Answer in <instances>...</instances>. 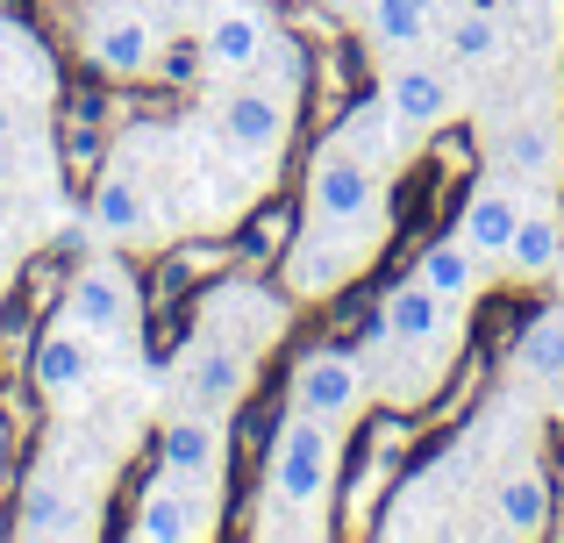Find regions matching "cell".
<instances>
[{"instance_id":"obj_1","label":"cell","mask_w":564,"mask_h":543,"mask_svg":"<svg viewBox=\"0 0 564 543\" xmlns=\"http://www.w3.org/2000/svg\"><path fill=\"white\" fill-rule=\"evenodd\" d=\"M336 473H344V430L286 408L272 430V450H264V508H286L307 536L322 530V508L336 493Z\"/></svg>"},{"instance_id":"obj_2","label":"cell","mask_w":564,"mask_h":543,"mask_svg":"<svg viewBox=\"0 0 564 543\" xmlns=\"http://www.w3.org/2000/svg\"><path fill=\"white\" fill-rule=\"evenodd\" d=\"M393 229L379 222H301L286 243V293L293 301H329L379 258Z\"/></svg>"},{"instance_id":"obj_3","label":"cell","mask_w":564,"mask_h":543,"mask_svg":"<svg viewBox=\"0 0 564 543\" xmlns=\"http://www.w3.org/2000/svg\"><path fill=\"white\" fill-rule=\"evenodd\" d=\"M301 222H379L393 229V208H386V180L365 165L350 143L322 137L315 158H307V186H301Z\"/></svg>"},{"instance_id":"obj_4","label":"cell","mask_w":564,"mask_h":543,"mask_svg":"<svg viewBox=\"0 0 564 543\" xmlns=\"http://www.w3.org/2000/svg\"><path fill=\"white\" fill-rule=\"evenodd\" d=\"M286 408H301V415H315V422H329V430L350 436L365 422V408H372V372H365L358 350L315 344V350H301L293 372H286Z\"/></svg>"},{"instance_id":"obj_5","label":"cell","mask_w":564,"mask_h":543,"mask_svg":"<svg viewBox=\"0 0 564 543\" xmlns=\"http://www.w3.org/2000/svg\"><path fill=\"white\" fill-rule=\"evenodd\" d=\"M293 115H301V100L279 94V86H264L258 72H250V79H229V94L215 100L221 143H229L236 158H250V165H279V158H286Z\"/></svg>"},{"instance_id":"obj_6","label":"cell","mask_w":564,"mask_h":543,"mask_svg":"<svg viewBox=\"0 0 564 543\" xmlns=\"http://www.w3.org/2000/svg\"><path fill=\"white\" fill-rule=\"evenodd\" d=\"M158 22L143 8H129V0H100L94 14H86V29H79V51H86V65L100 72V79H151V65H158Z\"/></svg>"},{"instance_id":"obj_7","label":"cell","mask_w":564,"mask_h":543,"mask_svg":"<svg viewBox=\"0 0 564 543\" xmlns=\"http://www.w3.org/2000/svg\"><path fill=\"white\" fill-rule=\"evenodd\" d=\"M250 372H258V358L236 344H221V336H193L180 350V365H172V393H180V408H207V415H236L250 393Z\"/></svg>"},{"instance_id":"obj_8","label":"cell","mask_w":564,"mask_h":543,"mask_svg":"<svg viewBox=\"0 0 564 543\" xmlns=\"http://www.w3.org/2000/svg\"><path fill=\"white\" fill-rule=\"evenodd\" d=\"M215 522H221V493L193 487V479H180V473L158 465V479L143 487V501H137L129 536H137V543H200V536H215Z\"/></svg>"},{"instance_id":"obj_9","label":"cell","mask_w":564,"mask_h":543,"mask_svg":"<svg viewBox=\"0 0 564 543\" xmlns=\"http://www.w3.org/2000/svg\"><path fill=\"white\" fill-rule=\"evenodd\" d=\"M57 322H72L86 336H129L143 322V293L115 258H94V265L72 272V293H65V315Z\"/></svg>"},{"instance_id":"obj_10","label":"cell","mask_w":564,"mask_h":543,"mask_svg":"<svg viewBox=\"0 0 564 543\" xmlns=\"http://www.w3.org/2000/svg\"><path fill=\"white\" fill-rule=\"evenodd\" d=\"M158 465L193 479V487H215L229 479V415H207V408H180V415L158 430Z\"/></svg>"},{"instance_id":"obj_11","label":"cell","mask_w":564,"mask_h":543,"mask_svg":"<svg viewBox=\"0 0 564 543\" xmlns=\"http://www.w3.org/2000/svg\"><path fill=\"white\" fill-rule=\"evenodd\" d=\"M14 536L29 543H72V536H94V493L72 487L57 465H36L22 487V515H14Z\"/></svg>"},{"instance_id":"obj_12","label":"cell","mask_w":564,"mask_h":543,"mask_svg":"<svg viewBox=\"0 0 564 543\" xmlns=\"http://www.w3.org/2000/svg\"><path fill=\"white\" fill-rule=\"evenodd\" d=\"M379 100L414 129V137H429V129L451 122L457 86H451V72H443V65H429L422 51H408V57H386V65H379Z\"/></svg>"},{"instance_id":"obj_13","label":"cell","mask_w":564,"mask_h":543,"mask_svg":"<svg viewBox=\"0 0 564 543\" xmlns=\"http://www.w3.org/2000/svg\"><path fill=\"white\" fill-rule=\"evenodd\" d=\"M529 200H522V180L514 172H486L479 186L465 194V208H457V237L471 243V251L486 258V265H508L514 251V229H522Z\"/></svg>"},{"instance_id":"obj_14","label":"cell","mask_w":564,"mask_h":543,"mask_svg":"<svg viewBox=\"0 0 564 543\" xmlns=\"http://www.w3.org/2000/svg\"><path fill=\"white\" fill-rule=\"evenodd\" d=\"M272 43V14L258 0H221L215 14L200 22V57H207V79H250Z\"/></svg>"},{"instance_id":"obj_15","label":"cell","mask_w":564,"mask_h":543,"mask_svg":"<svg viewBox=\"0 0 564 543\" xmlns=\"http://www.w3.org/2000/svg\"><path fill=\"white\" fill-rule=\"evenodd\" d=\"M486 530L479 536H508V543H536L543 530H551V515H557V493H551V479H543V465H508V473L494 479V493H486Z\"/></svg>"},{"instance_id":"obj_16","label":"cell","mask_w":564,"mask_h":543,"mask_svg":"<svg viewBox=\"0 0 564 543\" xmlns=\"http://www.w3.org/2000/svg\"><path fill=\"white\" fill-rule=\"evenodd\" d=\"M279 329H286V307H279L272 293H258L250 279L215 286V301H207V315H200V336H221V344L250 350V358H258L264 344H279Z\"/></svg>"},{"instance_id":"obj_17","label":"cell","mask_w":564,"mask_h":543,"mask_svg":"<svg viewBox=\"0 0 564 543\" xmlns=\"http://www.w3.org/2000/svg\"><path fill=\"white\" fill-rule=\"evenodd\" d=\"M29 379H36L43 401H79L94 387V336L57 322L51 336H36V358H29Z\"/></svg>"},{"instance_id":"obj_18","label":"cell","mask_w":564,"mask_h":543,"mask_svg":"<svg viewBox=\"0 0 564 543\" xmlns=\"http://www.w3.org/2000/svg\"><path fill=\"white\" fill-rule=\"evenodd\" d=\"M336 143H350V151H358L365 165L379 172V180H393L400 158L414 151V129H408V122H400V115L372 94V100H358V108H350L344 122H336Z\"/></svg>"},{"instance_id":"obj_19","label":"cell","mask_w":564,"mask_h":543,"mask_svg":"<svg viewBox=\"0 0 564 543\" xmlns=\"http://www.w3.org/2000/svg\"><path fill=\"white\" fill-rule=\"evenodd\" d=\"M414 279H422L436 301L471 307V301H479V286H486V258L451 229V237H429V243H422V258H414Z\"/></svg>"},{"instance_id":"obj_20","label":"cell","mask_w":564,"mask_h":543,"mask_svg":"<svg viewBox=\"0 0 564 543\" xmlns=\"http://www.w3.org/2000/svg\"><path fill=\"white\" fill-rule=\"evenodd\" d=\"M358 36H365V51L386 65V57L422 51V43L436 36V14H422L414 0H358Z\"/></svg>"},{"instance_id":"obj_21","label":"cell","mask_w":564,"mask_h":543,"mask_svg":"<svg viewBox=\"0 0 564 543\" xmlns=\"http://www.w3.org/2000/svg\"><path fill=\"white\" fill-rule=\"evenodd\" d=\"M86 222H94L100 237H115V243L151 237V194H143V180H137V172H129V165H108V172H100Z\"/></svg>"},{"instance_id":"obj_22","label":"cell","mask_w":564,"mask_h":543,"mask_svg":"<svg viewBox=\"0 0 564 543\" xmlns=\"http://www.w3.org/2000/svg\"><path fill=\"white\" fill-rule=\"evenodd\" d=\"M436 36L443 51L457 57V65H494L500 51H508V29H500L494 8H471V0H457V8L436 14Z\"/></svg>"},{"instance_id":"obj_23","label":"cell","mask_w":564,"mask_h":543,"mask_svg":"<svg viewBox=\"0 0 564 543\" xmlns=\"http://www.w3.org/2000/svg\"><path fill=\"white\" fill-rule=\"evenodd\" d=\"M500 165H508L514 180H557L564 172V129L551 122V115L514 122L508 137H500Z\"/></svg>"},{"instance_id":"obj_24","label":"cell","mask_w":564,"mask_h":543,"mask_svg":"<svg viewBox=\"0 0 564 543\" xmlns=\"http://www.w3.org/2000/svg\"><path fill=\"white\" fill-rule=\"evenodd\" d=\"M514 372L543 393L564 387V307H543V315L514 336Z\"/></svg>"},{"instance_id":"obj_25","label":"cell","mask_w":564,"mask_h":543,"mask_svg":"<svg viewBox=\"0 0 564 543\" xmlns=\"http://www.w3.org/2000/svg\"><path fill=\"white\" fill-rule=\"evenodd\" d=\"M557 258H564V215L529 200L522 229H514V251H508V272H514V279H551Z\"/></svg>"},{"instance_id":"obj_26","label":"cell","mask_w":564,"mask_h":543,"mask_svg":"<svg viewBox=\"0 0 564 543\" xmlns=\"http://www.w3.org/2000/svg\"><path fill=\"white\" fill-rule=\"evenodd\" d=\"M258 79L301 100V94H307V51H301V36H286V29H272V43H264V57H258Z\"/></svg>"},{"instance_id":"obj_27","label":"cell","mask_w":564,"mask_h":543,"mask_svg":"<svg viewBox=\"0 0 564 543\" xmlns=\"http://www.w3.org/2000/svg\"><path fill=\"white\" fill-rule=\"evenodd\" d=\"M151 79H165V86H193V79H207L200 36H193V43H158V65H151Z\"/></svg>"},{"instance_id":"obj_28","label":"cell","mask_w":564,"mask_h":543,"mask_svg":"<svg viewBox=\"0 0 564 543\" xmlns=\"http://www.w3.org/2000/svg\"><path fill=\"white\" fill-rule=\"evenodd\" d=\"M8 137H14V100L0 94V143H8Z\"/></svg>"},{"instance_id":"obj_29","label":"cell","mask_w":564,"mask_h":543,"mask_svg":"<svg viewBox=\"0 0 564 543\" xmlns=\"http://www.w3.org/2000/svg\"><path fill=\"white\" fill-rule=\"evenodd\" d=\"M414 8H422V14H443V8H457V0H414Z\"/></svg>"},{"instance_id":"obj_30","label":"cell","mask_w":564,"mask_h":543,"mask_svg":"<svg viewBox=\"0 0 564 543\" xmlns=\"http://www.w3.org/2000/svg\"><path fill=\"white\" fill-rule=\"evenodd\" d=\"M322 8H329V14H358V0H322Z\"/></svg>"},{"instance_id":"obj_31","label":"cell","mask_w":564,"mask_h":543,"mask_svg":"<svg viewBox=\"0 0 564 543\" xmlns=\"http://www.w3.org/2000/svg\"><path fill=\"white\" fill-rule=\"evenodd\" d=\"M551 279H557V293H564V258H557V272H551Z\"/></svg>"}]
</instances>
